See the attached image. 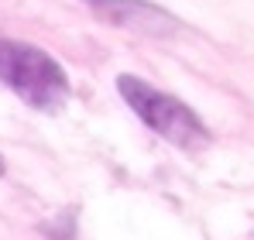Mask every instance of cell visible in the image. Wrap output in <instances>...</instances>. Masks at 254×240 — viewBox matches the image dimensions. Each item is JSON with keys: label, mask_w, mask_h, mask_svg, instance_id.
<instances>
[{"label": "cell", "mask_w": 254, "mask_h": 240, "mask_svg": "<svg viewBox=\"0 0 254 240\" xmlns=\"http://www.w3.org/2000/svg\"><path fill=\"white\" fill-rule=\"evenodd\" d=\"M117 93L134 110V117L141 120L144 127H151L162 141H169V144L182 148V151H199V148L210 144V127L179 96L151 86L141 76H130V72L117 76Z\"/></svg>", "instance_id": "2"}, {"label": "cell", "mask_w": 254, "mask_h": 240, "mask_svg": "<svg viewBox=\"0 0 254 240\" xmlns=\"http://www.w3.org/2000/svg\"><path fill=\"white\" fill-rule=\"evenodd\" d=\"M0 175H7V165H3V155H0Z\"/></svg>", "instance_id": "4"}, {"label": "cell", "mask_w": 254, "mask_h": 240, "mask_svg": "<svg viewBox=\"0 0 254 240\" xmlns=\"http://www.w3.org/2000/svg\"><path fill=\"white\" fill-rule=\"evenodd\" d=\"M0 86L21 96L28 107L55 114L69 103V76L45 48L0 35Z\"/></svg>", "instance_id": "1"}, {"label": "cell", "mask_w": 254, "mask_h": 240, "mask_svg": "<svg viewBox=\"0 0 254 240\" xmlns=\"http://www.w3.org/2000/svg\"><path fill=\"white\" fill-rule=\"evenodd\" d=\"M83 3L110 28H127V31H141V35H155V38L175 35L182 28V21L175 14L148 0H83Z\"/></svg>", "instance_id": "3"}]
</instances>
